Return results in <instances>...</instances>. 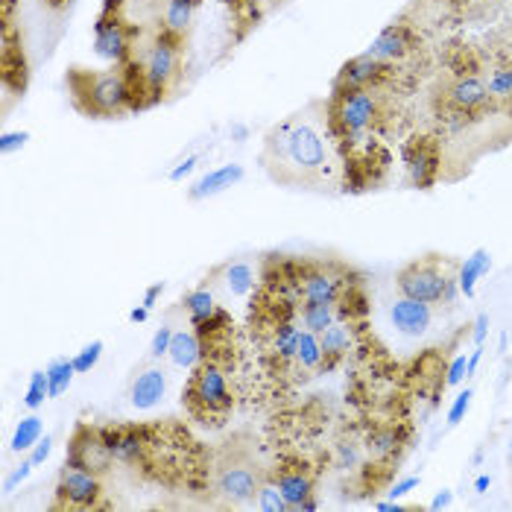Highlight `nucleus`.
Segmentation results:
<instances>
[{"label": "nucleus", "instance_id": "bb28decb", "mask_svg": "<svg viewBox=\"0 0 512 512\" xmlns=\"http://www.w3.org/2000/svg\"><path fill=\"white\" fill-rule=\"evenodd\" d=\"M489 267H492V255H489L486 249H477L472 258H466V264H463V270H460V278H457V287H460L466 296H474L477 281L489 273Z\"/></svg>", "mask_w": 512, "mask_h": 512}, {"label": "nucleus", "instance_id": "0eeeda50", "mask_svg": "<svg viewBox=\"0 0 512 512\" xmlns=\"http://www.w3.org/2000/svg\"><path fill=\"white\" fill-rule=\"evenodd\" d=\"M141 27L129 21L126 0H103L94 21V53L112 65H129L138 56Z\"/></svg>", "mask_w": 512, "mask_h": 512}, {"label": "nucleus", "instance_id": "c756f323", "mask_svg": "<svg viewBox=\"0 0 512 512\" xmlns=\"http://www.w3.org/2000/svg\"><path fill=\"white\" fill-rule=\"evenodd\" d=\"M41 431H44V428H41L39 416H27V419H21V422H18V428H15V436H12V451H15V454L33 451V448L39 445Z\"/></svg>", "mask_w": 512, "mask_h": 512}, {"label": "nucleus", "instance_id": "393cba45", "mask_svg": "<svg viewBox=\"0 0 512 512\" xmlns=\"http://www.w3.org/2000/svg\"><path fill=\"white\" fill-rule=\"evenodd\" d=\"M296 363L305 369V372H316L325 366V352H322V340L319 334L308 331V328H299V340H296Z\"/></svg>", "mask_w": 512, "mask_h": 512}, {"label": "nucleus", "instance_id": "9d476101", "mask_svg": "<svg viewBox=\"0 0 512 512\" xmlns=\"http://www.w3.org/2000/svg\"><path fill=\"white\" fill-rule=\"evenodd\" d=\"M0 79L3 88L15 97L27 91L30 82V62L24 50V36L15 18H3V33H0Z\"/></svg>", "mask_w": 512, "mask_h": 512}, {"label": "nucleus", "instance_id": "f257e3e1", "mask_svg": "<svg viewBox=\"0 0 512 512\" xmlns=\"http://www.w3.org/2000/svg\"><path fill=\"white\" fill-rule=\"evenodd\" d=\"M261 167L273 182L296 191L331 185L337 170L328 135L305 112L290 115L267 132L261 147Z\"/></svg>", "mask_w": 512, "mask_h": 512}, {"label": "nucleus", "instance_id": "58836bf2", "mask_svg": "<svg viewBox=\"0 0 512 512\" xmlns=\"http://www.w3.org/2000/svg\"><path fill=\"white\" fill-rule=\"evenodd\" d=\"M369 445H372L375 454H387V451H393L395 448V436L390 434V431H378V434H372Z\"/></svg>", "mask_w": 512, "mask_h": 512}, {"label": "nucleus", "instance_id": "a211bd4d", "mask_svg": "<svg viewBox=\"0 0 512 512\" xmlns=\"http://www.w3.org/2000/svg\"><path fill=\"white\" fill-rule=\"evenodd\" d=\"M164 395H167V375L161 369H144L129 387V404L135 410H153Z\"/></svg>", "mask_w": 512, "mask_h": 512}, {"label": "nucleus", "instance_id": "6ab92c4d", "mask_svg": "<svg viewBox=\"0 0 512 512\" xmlns=\"http://www.w3.org/2000/svg\"><path fill=\"white\" fill-rule=\"evenodd\" d=\"M246 170L240 164H223L217 170H208L199 182H194V188L188 191V199H205V197H217L229 188H235L237 182H243Z\"/></svg>", "mask_w": 512, "mask_h": 512}, {"label": "nucleus", "instance_id": "7ed1b4c3", "mask_svg": "<svg viewBox=\"0 0 512 512\" xmlns=\"http://www.w3.org/2000/svg\"><path fill=\"white\" fill-rule=\"evenodd\" d=\"M123 68L132 79L138 112L153 109L158 103L170 100L185 77V44L158 30L150 44L138 50V56Z\"/></svg>", "mask_w": 512, "mask_h": 512}, {"label": "nucleus", "instance_id": "c03bdc74", "mask_svg": "<svg viewBox=\"0 0 512 512\" xmlns=\"http://www.w3.org/2000/svg\"><path fill=\"white\" fill-rule=\"evenodd\" d=\"M161 293H164V284H161V281H156V284H153V287H150V290L144 293V302H141V305H147V308L153 311V308H156V302H158V296H161Z\"/></svg>", "mask_w": 512, "mask_h": 512}, {"label": "nucleus", "instance_id": "de8ad7c7", "mask_svg": "<svg viewBox=\"0 0 512 512\" xmlns=\"http://www.w3.org/2000/svg\"><path fill=\"white\" fill-rule=\"evenodd\" d=\"M41 6H47V9H53V12H65V9L74 6V0H41Z\"/></svg>", "mask_w": 512, "mask_h": 512}, {"label": "nucleus", "instance_id": "c9c22d12", "mask_svg": "<svg viewBox=\"0 0 512 512\" xmlns=\"http://www.w3.org/2000/svg\"><path fill=\"white\" fill-rule=\"evenodd\" d=\"M472 390H463V393L454 398V404H451V410H448V425H460L463 419H466V413H469V407H472Z\"/></svg>", "mask_w": 512, "mask_h": 512}, {"label": "nucleus", "instance_id": "f3484780", "mask_svg": "<svg viewBox=\"0 0 512 512\" xmlns=\"http://www.w3.org/2000/svg\"><path fill=\"white\" fill-rule=\"evenodd\" d=\"M199 6H202V0H164V18H161L158 30H164L167 36L185 44L194 30Z\"/></svg>", "mask_w": 512, "mask_h": 512}, {"label": "nucleus", "instance_id": "6e6552de", "mask_svg": "<svg viewBox=\"0 0 512 512\" xmlns=\"http://www.w3.org/2000/svg\"><path fill=\"white\" fill-rule=\"evenodd\" d=\"M395 287H398L401 296L425 302V305L451 302V296H454V278L439 267L434 255L401 267L398 276H395Z\"/></svg>", "mask_w": 512, "mask_h": 512}, {"label": "nucleus", "instance_id": "8fccbe9b", "mask_svg": "<svg viewBox=\"0 0 512 512\" xmlns=\"http://www.w3.org/2000/svg\"><path fill=\"white\" fill-rule=\"evenodd\" d=\"M147 316H150V308L141 305V308H135V311L129 314V319H132V322H147Z\"/></svg>", "mask_w": 512, "mask_h": 512}, {"label": "nucleus", "instance_id": "c85d7f7f", "mask_svg": "<svg viewBox=\"0 0 512 512\" xmlns=\"http://www.w3.org/2000/svg\"><path fill=\"white\" fill-rule=\"evenodd\" d=\"M77 369H74V360L68 357H59L47 366V384H50V398H59L62 393H68L71 381H74Z\"/></svg>", "mask_w": 512, "mask_h": 512}, {"label": "nucleus", "instance_id": "a878e982", "mask_svg": "<svg viewBox=\"0 0 512 512\" xmlns=\"http://www.w3.org/2000/svg\"><path fill=\"white\" fill-rule=\"evenodd\" d=\"M182 308L188 311V319H191V328H197L202 322H208L211 316L217 314V305H214V296L208 287H197L191 293L182 296Z\"/></svg>", "mask_w": 512, "mask_h": 512}, {"label": "nucleus", "instance_id": "a19ab883", "mask_svg": "<svg viewBox=\"0 0 512 512\" xmlns=\"http://www.w3.org/2000/svg\"><path fill=\"white\" fill-rule=\"evenodd\" d=\"M50 451H53V436H44V439H39V445L33 448L30 463H33V466H41V463L50 457Z\"/></svg>", "mask_w": 512, "mask_h": 512}, {"label": "nucleus", "instance_id": "dca6fc26", "mask_svg": "<svg viewBox=\"0 0 512 512\" xmlns=\"http://www.w3.org/2000/svg\"><path fill=\"white\" fill-rule=\"evenodd\" d=\"M390 319H393L395 331H401L404 337H422L431 328L434 314H431V305L401 296L390 308Z\"/></svg>", "mask_w": 512, "mask_h": 512}, {"label": "nucleus", "instance_id": "ea45409f", "mask_svg": "<svg viewBox=\"0 0 512 512\" xmlns=\"http://www.w3.org/2000/svg\"><path fill=\"white\" fill-rule=\"evenodd\" d=\"M27 138H30L27 132H6V135H3V141H0V150H3V156H9L12 150L24 147V141H27Z\"/></svg>", "mask_w": 512, "mask_h": 512}, {"label": "nucleus", "instance_id": "e433bc0d", "mask_svg": "<svg viewBox=\"0 0 512 512\" xmlns=\"http://www.w3.org/2000/svg\"><path fill=\"white\" fill-rule=\"evenodd\" d=\"M170 343H173V328L170 325H164V328H158L156 337H153V343H150V357H167L170 352Z\"/></svg>", "mask_w": 512, "mask_h": 512}, {"label": "nucleus", "instance_id": "4be33fe9", "mask_svg": "<svg viewBox=\"0 0 512 512\" xmlns=\"http://www.w3.org/2000/svg\"><path fill=\"white\" fill-rule=\"evenodd\" d=\"M319 340H322V352H325V369H331L340 357H346L349 349H352V331L343 322H334L331 328H325L319 334Z\"/></svg>", "mask_w": 512, "mask_h": 512}, {"label": "nucleus", "instance_id": "4c0bfd02", "mask_svg": "<svg viewBox=\"0 0 512 512\" xmlns=\"http://www.w3.org/2000/svg\"><path fill=\"white\" fill-rule=\"evenodd\" d=\"M466 375H469V360H466V355L454 357V360H451V366H448V378H445V384H448V387H457Z\"/></svg>", "mask_w": 512, "mask_h": 512}, {"label": "nucleus", "instance_id": "79ce46f5", "mask_svg": "<svg viewBox=\"0 0 512 512\" xmlns=\"http://www.w3.org/2000/svg\"><path fill=\"white\" fill-rule=\"evenodd\" d=\"M33 469H36V466H33L30 460H27V463H24V466H21L18 472H15V474H12V477H9V480H6V492H12V489H15V483L27 480V474L33 472Z\"/></svg>", "mask_w": 512, "mask_h": 512}, {"label": "nucleus", "instance_id": "37998d69", "mask_svg": "<svg viewBox=\"0 0 512 512\" xmlns=\"http://www.w3.org/2000/svg\"><path fill=\"white\" fill-rule=\"evenodd\" d=\"M416 486H419V477H404L401 483H395L390 495H393V498H401V495H407V492H410V489H416Z\"/></svg>", "mask_w": 512, "mask_h": 512}, {"label": "nucleus", "instance_id": "5701e85b", "mask_svg": "<svg viewBox=\"0 0 512 512\" xmlns=\"http://www.w3.org/2000/svg\"><path fill=\"white\" fill-rule=\"evenodd\" d=\"M220 3H223V6L229 9V15L235 18L237 41H243L246 39V33H252V30L258 27V21H261V0H220Z\"/></svg>", "mask_w": 512, "mask_h": 512}, {"label": "nucleus", "instance_id": "603ef678", "mask_svg": "<svg viewBox=\"0 0 512 512\" xmlns=\"http://www.w3.org/2000/svg\"><path fill=\"white\" fill-rule=\"evenodd\" d=\"M486 486H489V477H480V480H477V492H483Z\"/></svg>", "mask_w": 512, "mask_h": 512}, {"label": "nucleus", "instance_id": "20e7f679", "mask_svg": "<svg viewBox=\"0 0 512 512\" xmlns=\"http://www.w3.org/2000/svg\"><path fill=\"white\" fill-rule=\"evenodd\" d=\"M191 372L194 375L188 378V384L182 390L185 410L199 425H223L235 407V395L229 390L226 366H220L214 360H202Z\"/></svg>", "mask_w": 512, "mask_h": 512}, {"label": "nucleus", "instance_id": "2eb2a0df", "mask_svg": "<svg viewBox=\"0 0 512 512\" xmlns=\"http://www.w3.org/2000/svg\"><path fill=\"white\" fill-rule=\"evenodd\" d=\"M416 50V33L407 24H390L387 30L378 33V39L369 44L366 56L384 62V65H395L404 56H410Z\"/></svg>", "mask_w": 512, "mask_h": 512}, {"label": "nucleus", "instance_id": "cd10ccee", "mask_svg": "<svg viewBox=\"0 0 512 512\" xmlns=\"http://www.w3.org/2000/svg\"><path fill=\"white\" fill-rule=\"evenodd\" d=\"M296 340H299V328L293 325V319L278 322L270 331V349L278 360H296Z\"/></svg>", "mask_w": 512, "mask_h": 512}, {"label": "nucleus", "instance_id": "72a5a7b5", "mask_svg": "<svg viewBox=\"0 0 512 512\" xmlns=\"http://www.w3.org/2000/svg\"><path fill=\"white\" fill-rule=\"evenodd\" d=\"M50 398V384H47V369L44 372H33L30 375V384H27V395H24V404L30 410H39L41 404Z\"/></svg>", "mask_w": 512, "mask_h": 512}, {"label": "nucleus", "instance_id": "a18cd8bd", "mask_svg": "<svg viewBox=\"0 0 512 512\" xmlns=\"http://www.w3.org/2000/svg\"><path fill=\"white\" fill-rule=\"evenodd\" d=\"M486 325H489V316H486V314L477 316V322H474V343H477V346H483V337H486Z\"/></svg>", "mask_w": 512, "mask_h": 512}, {"label": "nucleus", "instance_id": "09e8293b", "mask_svg": "<svg viewBox=\"0 0 512 512\" xmlns=\"http://www.w3.org/2000/svg\"><path fill=\"white\" fill-rule=\"evenodd\" d=\"M451 504V492H439L434 498V504H431V510H442V507H448Z\"/></svg>", "mask_w": 512, "mask_h": 512}, {"label": "nucleus", "instance_id": "39448f33", "mask_svg": "<svg viewBox=\"0 0 512 512\" xmlns=\"http://www.w3.org/2000/svg\"><path fill=\"white\" fill-rule=\"evenodd\" d=\"M261 483L264 472L255 463V457L237 448L235 442H226V448L217 454L211 466V492L229 507H243L258 498Z\"/></svg>", "mask_w": 512, "mask_h": 512}, {"label": "nucleus", "instance_id": "b1692460", "mask_svg": "<svg viewBox=\"0 0 512 512\" xmlns=\"http://www.w3.org/2000/svg\"><path fill=\"white\" fill-rule=\"evenodd\" d=\"M299 316H302V328L322 334L325 328H331L340 316V308L331 302H302L299 305Z\"/></svg>", "mask_w": 512, "mask_h": 512}, {"label": "nucleus", "instance_id": "f8f14e48", "mask_svg": "<svg viewBox=\"0 0 512 512\" xmlns=\"http://www.w3.org/2000/svg\"><path fill=\"white\" fill-rule=\"evenodd\" d=\"M442 103L448 112H457V115H477L483 109L492 106V94H489V85L480 77H457L451 79L445 88H442Z\"/></svg>", "mask_w": 512, "mask_h": 512}, {"label": "nucleus", "instance_id": "ddd939ff", "mask_svg": "<svg viewBox=\"0 0 512 512\" xmlns=\"http://www.w3.org/2000/svg\"><path fill=\"white\" fill-rule=\"evenodd\" d=\"M390 74V65L372 59V56H355L352 62H346L340 68V74L334 79V88L331 94H340V91H360V88H378Z\"/></svg>", "mask_w": 512, "mask_h": 512}, {"label": "nucleus", "instance_id": "7c9ffc66", "mask_svg": "<svg viewBox=\"0 0 512 512\" xmlns=\"http://www.w3.org/2000/svg\"><path fill=\"white\" fill-rule=\"evenodd\" d=\"M226 287L235 293V296H246L255 290V270L246 264V261H235L226 267Z\"/></svg>", "mask_w": 512, "mask_h": 512}, {"label": "nucleus", "instance_id": "9b49d317", "mask_svg": "<svg viewBox=\"0 0 512 512\" xmlns=\"http://www.w3.org/2000/svg\"><path fill=\"white\" fill-rule=\"evenodd\" d=\"M65 463L79 466V469H85V472L103 474L112 463H115V457H112V451H109V445H106V439H103V431H94V428L79 425L77 431H74V436H71L68 460H65Z\"/></svg>", "mask_w": 512, "mask_h": 512}, {"label": "nucleus", "instance_id": "423d86ee", "mask_svg": "<svg viewBox=\"0 0 512 512\" xmlns=\"http://www.w3.org/2000/svg\"><path fill=\"white\" fill-rule=\"evenodd\" d=\"M381 115V100L375 88H360V91H340L331 94L325 106V120L331 138L340 144H357Z\"/></svg>", "mask_w": 512, "mask_h": 512}, {"label": "nucleus", "instance_id": "f704fd0d", "mask_svg": "<svg viewBox=\"0 0 512 512\" xmlns=\"http://www.w3.org/2000/svg\"><path fill=\"white\" fill-rule=\"evenodd\" d=\"M103 340H94V343H88L82 352H77V355L71 357L74 360V369H77V375H88L97 363H100V357H103Z\"/></svg>", "mask_w": 512, "mask_h": 512}, {"label": "nucleus", "instance_id": "3c124183", "mask_svg": "<svg viewBox=\"0 0 512 512\" xmlns=\"http://www.w3.org/2000/svg\"><path fill=\"white\" fill-rule=\"evenodd\" d=\"M378 510L393 512V510H404V507H401V504H395V501H390V504H378Z\"/></svg>", "mask_w": 512, "mask_h": 512}, {"label": "nucleus", "instance_id": "473e14b6", "mask_svg": "<svg viewBox=\"0 0 512 512\" xmlns=\"http://www.w3.org/2000/svg\"><path fill=\"white\" fill-rule=\"evenodd\" d=\"M489 94L492 100H501V103H512V65H501L489 74Z\"/></svg>", "mask_w": 512, "mask_h": 512}, {"label": "nucleus", "instance_id": "49530a36", "mask_svg": "<svg viewBox=\"0 0 512 512\" xmlns=\"http://www.w3.org/2000/svg\"><path fill=\"white\" fill-rule=\"evenodd\" d=\"M194 164H197V158H188L185 164H179V167H176V170L170 173V179H173V182H179L182 176H188V173L194 170Z\"/></svg>", "mask_w": 512, "mask_h": 512}, {"label": "nucleus", "instance_id": "aec40b11", "mask_svg": "<svg viewBox=\"0 0 512 512\" xmlns=\"http://www.w3.org/2000/svg\"><path fill=\"white\" fill-rule=\"evenodd\" d=\"M276 486L281 489V495L290 501V510L296 512V507L308 498H314V477L305 466H284L278 469V474L273 477Z\"/></svg>", "mask_w": 512, "mask_h": 512}, {"label": "nucleus", "instance_id": "2f4dec72", "mask_svg": "<svg viewBox=\"0 0 512 512\" xmlns=\"http://www.w3.org/2000/svg\"><path fill=\"white\" fill-rule=\"evenodd\" d=\"M255 507L264 512H293L290 510V501L281 495V489L276 486V480H264L261 483L258 498H255Z\"/></svg>", "mask_w": 512, "mask_h": 512}, {"label": "nucleus", "instance_id": "4468645a", "mask_svg": "<svg viewBox=\"0 0 512 512\" xmlns=\"http://www.w3.org/2000/svg\"><path fill=\"white\" fill-rule=\"evenodd\" d=\"M346 296L343 278L328 267H302L299 278V305L302 302H331L337 305Z\"/></svg>", "mask_w": 512, "mask_h": 512}, {"label": "nucleus", "instance_id": "1a4fd4ad", "mask_svg": "<svg viewBox=\"0 0 512 512\" xmlns=\"http://www.w3.org/2000/svg\"><path fill=\"white\" fill-rule=\"evenodd\" d=\"M103 498V483L100 474L85 472L79 466L65 463L56 483V504L53 510H97Z\"/></svg>", "mask_w": 512, "mask_h": 512}, {"label": "nucleus", "instance_id": "412c9836", "mask_svg": "<svg viewBox=\"0 0 512 512\" xmlns=\"http://www.w3.org/2000/svg\"><path fill=\"white\" fill-rule=\"evenodd\" d=\"M167 357L179 366V369H197L199 363L205 360L202 352V340L197 331H173V343Z\"/></svg>", "mask_w": 512, "mask_h": 512}, {"label": "nucleus", "instance_id": "f03ea898", "mask_svg": "<svg viewBox=\"0 0 512 512\" xmlns=\"http://www.w3.org/2000/svg\"><path fill=\"white\" fill-rule=\"evenodd\" d=\"M71 106L91 120H115L138 112L132 79L123 65L112 68H82L74 65L65 74Z\"/></svg>", "mask_w": 512, "mask_h": 512}]
</instances>
